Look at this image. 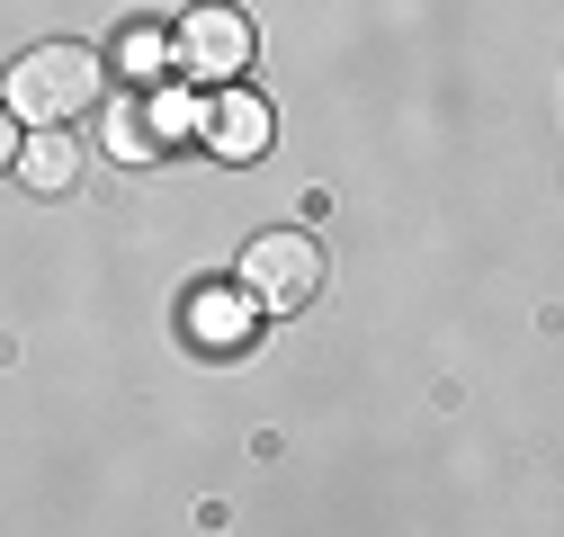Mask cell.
Returning a JSON list of instances; mask_svg holds the SVG:
<instances>
[{"label":"cell","instance_id":"3957f363","mask_svg":"<svg viewBox=\"0 0 564 537\" xmlns=\"http://www.w3.org/2000/svg\"><path fill=\"white\" fill-rule=\"evenodd\" d=\"M171 63H188L197 81H234L242 63H251V19H242V10H216V0H206V10H188V19H180Z\"/></svg>","mask_w":564,"mask_h":537},{"label":"cell","instance_id":"277c9868","mask_svg":"<svg viewBox=\"0 0 564 537\" xmlns=\"http://www.w3.org/2000/svg\"><path fill=\"white\" fill-rule=\"evenodd\" d=\"M197 125H206V144H216L225 162H260L269 153V99H251V90H225Z\"/></svg>","mask_w":564,"mask_h":537},{"label":"cell","instance_id":"8992f818","mask_svg":"<svg viewBox=\"0 0 564 537\" xmlns=\"http://www.w3.org/2000/svg\"><path fill=\"white\" fill-rule=\"evenodd\" d=\"M180 314H188L197 350H242V331H251V296H234V287H197Z\"/></svg>","mask_w":564,"mask_h":537},{"label":"cell","instance_id":"ba28073f","mask_svg":"<svg viewBox=\"0 0 564 537\" xmlns=\"http://www.w3.org/2000/svg\"><path fill=\"white\" fill-rule=\"evenodd\" d=\"M108 153H117V162H153V153H162L153 108H117V117H108Z\"/></svg>","mask_w":564,"mask_h":537},{"label":"cell","instance_id":"7a4b0ae2","mask_svg":"<svg viewBox=\"0 0 564 537\" xmlns=\"http://www.w3.org/2000/svg\"><path fill=\"white\" fill-rule=\"evenodd\" d=\"M314 287H323V251H314V233L278 224V233H260V242L242 251V296H260V305H278V314H296V305H314Z\"/></svg>","mask_w":564,"mask_h":537},{"label":"cell","instance_id":"9c48e42d","mask_svg":"<svg viewBox=\"0 0 564 537\" xmlns=\"http://www.w3.org/2000/svg\"><path fill=\"white\" fill-rule=\"evenodd\" d=\"M19 162V125H10V99H0V171Z\"/></svg>","mask_w":564,"mask_h":537},{"label":"cell","instance_id":"5b68a950","mask_svg":"<svg viewBox=\"0 0 564 537\" xmlns=\"http://www.w3.org/2000/svg\"><path fill=\"white\" fill-rule=\"evenodd\" d=\"M36 197H63V188H73L82 179V144H73V134H63V125H36V134H19V162H10Z\"/></svg>","mask_w":564,"mask_h":537},{"label":"cell","instance_id":"6da1fadb","mask_svg":"<svg viewBox=\"0 0 564 537\" xmlns=\"http://www.w3.org/2000/svg\"><path fill=\"white\" fill-rule=\"evenodd\" d=\"M99 99H108L99 45H36L10 63V117H28V125H82Z\"/></svg>","mask_w":564,"mask_h":537},{"label":"cell","instance_id":"52a82bcc","mask_svg":"<svg viewBox=\"0 0 564 537\" xmlns=\"http://www.w3.org/2000/svg\"><path fill=\"white\" fill-rule=\"evenodd\" d=\"M108 63H117V73H134V81H162V73H171V36H162L153 19H134V28L117 36V54H108Z\"/></svg>","mask_w":564,"mask_h":537}]
</instances>
